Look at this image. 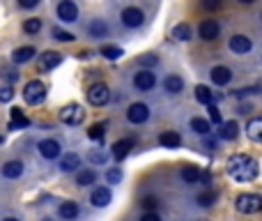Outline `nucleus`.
I'll list each match as a JSON object with an SVG mask.
<instances>
[{
  "mask_svg": "<svg viewBox=\"0 0 262 221\" xmlns=\"http://www.w3.org/2000/svg\"><path fill=\"white\" fill-rule=\"evenodd\" d=\"M225 170L237 182H253L257 178V173H260V166L248 154H232L228 159V164H225Z\"/></svg>",
  "mask_w": 262,
  "mask_h": 221,
  "instance_id": "nucleus-1",
  "label": "nucleus"
},
{
  "mask_svg": "<svg viewBox=\"0 0 262 221\" xmlns=\"http://www.w3.org/2000/svg\"><path fill=\"white\" fill-rule=\"evenodd\" d=\"M23 99H26L30 106L44 104V99H46V85L41 81L26 83V87H23Z\"/></svg>",
  "mask_w": 262,
  "mask_h": 221,
  "instance_id": "nucleus-2",
  "label": "nucleus"
},
{
  "mask_svg": "<svg viewBox=\"0 0 262 221\" xmlns=\"http://www.w3.org/2000/svg\"><path fill=\"white\" fill-rule=\"evenodd\" d=\"M237 210L244 212V214H255V212L262 210V196H257V193H242V196H237Z\"/></svg>",
  "mask_w": 262,
  "mask_h": 221,
  "instance_id": "nucleus-3",
  "label": "nucleus"
},
{
  "mask_svg": "<svg viewBox=\"0 0 262 221\" xmlns=\"http://www.w3.org/2000/svg\"><path fill=\"white\" fill-rule=\"evenodd\" d=\"M83 118H85V110H83L78 104H67L62 110H60V120H62L64 124H72V127L81 124Z\"/></svg>",
  "mask_w": 262,
  "mask_h": 221,
  "instance_id": "nucleus-4",
  "label": "nucleus"
},
{
  "mask_svg": "<svg viewBox=\"0 0 262 221\" xmlns=\"http://www.w3.org/2000/svg\"><path fill=\"white\" fill-rule=\"evenodd\" d=\"M108 99H110V90L106 83H94V85H90V90H87V101H90L92 106H104Z\"/></svg>",
  "mask_w": 262,
  "mask_h": 221,
  "instance_id": "nucleus-5",
  "label": "nucleus"
},
{
  "mask_svg": "<svg viewBox=\"0 0 262 221\" xmlns=\"http://www.w3.org/2000/svg\"><path fill=\"white\" fill-rule=\"evenodd\" d=\"M150 118V108H147L145 104H131L129 106V110H127V120L129 122H133V124H142L145 120Z\"/></svg>",
  "mask_w": 262,
  "mask_h": 221,
  "instance_id": "nucleus-6",
  "label": "nucleus"
},
{
  "mask_svg": "<svg viewBox=\"0 0 262 221\" xmlns=\"http://www.w3.org/2000/svg\"><path fill=\"white\" fill-rule=\"evenodd\" d=\"M198 32H200V37L205 41H214L216 37L221 35V26H219V21H214V18H207V21L200 23Z\"/></svg>",
  "mask_w": 262,
  "mask_h": 221,
  "instance_id": "nucleus-7",
  "label": "nucleus"
},
{
  "mask_svg": "<svg viewBox=\"0 0 262 221\" xmlns=\"http://www.w3.org/2000/svg\"><path fill=\"white\" fill-rule=\"evenodd\" d=\"M58 16L62 18L64 23H74L78 18V7L76 3H72V0H62V3L58 5Z\"/></svg>",
  "mask_w": 262,
  "mask_h": 221,
  "instance_id": "nucleus-8",
  "label": "nucleus"
},
{
  "mask_svg": "<svg viewBox=\"0 0 262 221\" xmlns=\"http://www.w3.org/2000/svg\"><path fill=\"white\" fill-rule=\"evenodd\" d=\"M142 21H145V14L138 7H127L122 12V23L127 28H138V26H142Z\"/></svg>",
  "mask_w": 262,
  "mask_h": 221,
  "instance_id": "nucleus-9",
  "label": "nucleus"
},
{
  "mask_svg": "<svg viewBox=\"0 0 262 221\" xmlns=\"http://www.w3.org/2000/svg\"><path fill=\"white\" fill-rule=\"evenodd\" d=\"M60 143L53 141V138H46V141L39 143V154L44 157V159H58L60 157Z\"/></svg>",
  "mask_w": 262,
  "mask_h": 221,
  "instance_id": "nucleus-10",
  "label": "nucleus"
},
{
  "mask_svg": "<svg viewBox=\"0 0 262 221\" xmlns=\"http://www.w3.org/2000/svg\"><path fill=\"white\" fill-rule=\"evenodd\" d=\"M156 83V76L152 72H147V69H142V72H138L136 76H133V85L138 87V90H152Z\"/></svg>",
  "mask_w": 262,
  "mask_h": 221,
  "instance_id": "nucleus-11",
  "label": "nucleus"
},
{
  "mask_svg": "<svg viewBox=\"0 0 262 221\" xmlns=\"http://www.w3.org/2000/svg\"><path fill=\"white\" fill-rule=\"evenodd\" d=\"M251 39L248 37H244V35H234V37H230V51L232 53H237V55H244V53H248L251 51Z\"/></svg>",
  "mask_w": 262,
  "mask_h": 221,
  "instance_id": "nucleus-12",
  "label": "nucleus"
},
{
  "mask_svg": "<svg viewBox=\"0 0 262 221\" xmlns=\"http://www.w3.org/2000/svg\"><path fill=\"white\" fill-rule=\"evenodd\" d=\"M60 62H62V55L55 53V51H46V53L39 55V69H44V72H49V69L58 67Z\"/></svg>",
  "mask_w": 262,
  "mask_h": 221,
  "instance_id": "nucleus-13",
  "label": "nucleus"
},
{
  "mask_svg": "<svg viewBox=\"0 0 262 221\" xmlns=\"http://www.w3.org/2000/svg\"><path fill=\"white\" fill-rule=\"evenodd\" d=\"M219 136L223 141H234L239 136V124L234 120H228V122H221V129H219Z\"/></svg>",
  "mask_w": 262,
  "mask_h": 221,
  "instance_id": "nucleus-14",
  "label": "nucleus"
},
{
  "mask_svg": "<svg viewBox=\"0 0 262 221\" xmlns=\"http://www.w3.org/2000/svg\"><path fill=\"white\" fill-rule=\"evenodd\" d=\"M211 81H214L216 85H228V83L232 81V72H230L228 67H223V64H219V67L211 69Z\"/></svg>",
  "mask_w": 262,
  "mask_h": 221,
  "instance_id": "nucleus-15",
  "label": "nucleus"
},
{
  "mask_svg": "<svg viewBox=\"0 0 262 221\" xmlns=\"http://www.w3.org/2000/svg\"><path fill=\"white\" fill-rule=\"evenodd\" d=\"M182 178H184V182H186V184H196V182H200V180H205L207 175L202 173L198 166H184V168H182Z\"/></svg>",
  "mask_w": 262,
  "mask_h": 221,
  "instance_id": "nucleus-16",
  "label": "nucleus"
},
{
  "mask_svg": "<svg viewBox=\"0 0 262 221\" xmlns=\"http://www.w3.org/2000/svg\"><path fill=\"white\" fill-rule=\"evenodd\" d=\"M90 203L94 207H106L110 203V189H106V187L94 189V191H92V196H90Z\"/></svg>",
  "mask_w": 262,
  "mask_h": 221,
  "instance_id": "nucleus-17",
  "label": "nucleus"
},
{
  "mask_svg": "<svg viewBox=\"0 0 262 221\" xmlns=\"http://www.w3.org/2000/svg\"><path fill=\"white\" fill-rule=\"evenodd\" d=\"M246 136L251 138L253 143H262V118H253L251 122L246 124Z\"/></svg>",
  "mask_w": 262,
  "mask_h": 221,
  "instance_id": "nucleus-18",
  "label": "nucleus"
},
{
  "mask_svg": "<svg viewBox=\"0 0 262 221\" xmlns=\"http://www.w3.org/2000/svg\"><path fill=\"white\" fill-rule=\"evenodd\" d=\"M159 143L161 147H179L182 145V136L177 131H163L159 136Z\"/></svg>",
  "mask_w": 262,
  "mask_h": 221,
  "instance_id": "nucleus-19",
  "label": "nucleus"
},
{
  "mask_svg": "<svg viewBox=\"0 0 262 221\" xmlns=\"http://www.w3.org/2000/svg\"><path fill=\"white\" fill-rule=\"evenodd\" d=\"M21 173H23V164H21V161H7V164L3 166V178H7V180L21 178Z\"/></svg>",
  "mask_w": 262,
  "mask_h": 221,
  "instance_id": "nucleus-20",
  "label": "nucleus"
},
{
  "mask_svg": "<svg viewBox=\"0 0 262 221\" xmlns=\"http://www.w3.org/2000/svg\"><path fill=\"white\" fill-rule=\"evenodd\" d=\"M9 113H12V122H9V129H26L28 124H30V120L23 115L21 108H12Z\"/></svg>",
  "mask_w": 262,
  "mask_h": 221,
  "instance_id": "nucleus-21",
  "label": "nucleus"
},
{
  "mask_svg": "<svg viewBox=\"0 0 262 221\" xmlns=\"http://www.w3.org/2000/svg\"><path fill=\"white\" fill-rule=\"evenodd\" d=\"M78 166H81V159H78L76 152H72V154H64L62 159H60V168H62L64 173H72V170H76Z\"/></svg>",
  "mask_w": 262,
  "mask_h": 221,
  "instance_id": "nucleus-22",
  "label": "nucleus"
},
{
  "mask_svg": "<svg viewBox=\"0 0 262 221\" xmlns=\"http://www.w3.org/2000/svg\"><path fill=\"white\" fill-rule=\"evenodd\" d=\"M131 152V141L129 138H122V141H117V143H113V157L115 159H124V157Z\"/></svg>",
  "mask_w": 262,
  "mask_h": 221,
  "instance_id": "nucleus-23",
  "label": "nucleus"
},
{
  "mask_svg": "<svg viewBox=\"0 0 262 221\" xmlns=\"http://www.w3.org/2000/svg\"><path fill=\"white\" fill-rule=\"evenodd\" d=\"M32 55H35V49H32V46H21V49L14 51V62H16V64L30 62Z\"/></svg>",
  "mask_w": 262,
  "mask_h": 221,
  "instance_id": "nucleus-24",
  "label": "nucleus"
},
{
  "mask_svg": "<svg viewBox=\"0 0 262 221\" xmlns=\"http://www.w3.org/2000/svg\"><path fill=\"white\" fill-rule=\"evenodd\" d=\"M196 99L200 101V104L209 106V104H214V92L207 85H196Z\"/></svg>",
  "mask_w": 262,
  "mask_h": 221,
  "instance_id": "nucleus-25",
  "label": "nucleus"
},
{
  "mask_svg": "<svg viewBox=\"0 0 262 221\" xmlns=\"http://www.w3.org/2000/svg\"><path fill=\"white\" fill-rule=\"evenodd\" d=\"M163 87H165V92H170V95H177V92H182V87H184V81L179 76H168L165 78V83H163Z\"/></svg>",
  "mask_w": 262,
  "mask_h": 221,
  "instance_id": "nucleus-26",
  "label": "nucleus"
},
{
  "mask_svg": "<svg viewBox=\"0 0 262 221\" xmlns=\"http://www.w3.org/2000/svg\"><path fill=\"white\" fill-rule=\"evenodd\" d=\"M94 180H97V173H94V170H90V168L78 170V173H76V184H78V187H87V184H94Z\"/></svg>",
  "mask_w": 262,
  "mask_h": 221,
  "instance_id": "nucleus-27",
  "label": "nucleus"
},
{
  "mask_svg": "<svg viewBox=\"0 0 262 221\" xmlns=\"http://www.w3.org/2000/svg\"><path fill=\"white\" fill-rule=\"evenodd\" d=\"M60 216H62V219H76L78 216V205L76 203H72V201H67V203H62V205H60Z\"/></svg>",
  "mask_w": 262,
  "mask_h": 221,
  "instance_id": "nucleus-28",
  "label": "nucleus"
},
{
  "mask_svg": "<svg viewBox=\"0 0 262 221\" xmlns=\"http://www.w3.org/2000/svg\"><path fill=\"white\" fill-rule=\"evenodd\" d=\"M173 37L177 41H188L191 39V28H188L186 23H177V26L173 28Z\"/></svg>",
  "mask_w": 262,
  "mask_h": 221,
  "instance_id": "nucleus-29",
  "label": "nucleus"
},
{
  "mask_svg": "<svg viewBox=\"0 0 262 221\" xmlns=\"http://www.w3.org/2000/svg\"><path fill=\"white\" fill-rule=\"evenodd\" d=\"M106 127H108L106 122H97V124H92V127L87 129V136H90L92 141H101V138L106 136Z\"/></svg>",
  "mask_w": 262,
  "mask_h": 221,
  "instance_id": "nucleus-30",
  "label": "nucleus"
},
{
  "mask_svg": "<svg viewBox=\"0 0 262 221\" xmlns=\"http://www.w3.org/2000/svg\"><path fill=\"white\" fill-rule=\"evenodd\" d=\"M101 55H104L106 60H120L122 58V49H120V46H101V51H99Z\"/></svg>",
  "mask_w": 262,
  "mask_h": 221,
  "instance_id": "nucleus-31",
  "label": "nucleus"
},
{
  "mask_svg": "<svg viewBox=\"0 0 262 221\" xmlns=\"http://www.w3.org/2000/svg\"><path fill=\"white\" fill-rule=\"evenodd\" d=\"M191 129L196 134H202V136H207V134H209V122H207V120H202V118H193L191 120Z\"/></svg>",
  "mask_w": 262,
  "mask_h": 221,
  "instance_id": "nucleus-32",
  "label": "nucleus"
},
{
  "mask_svg": "<svg viewBox=\"0 0 262 221\" xmlns=\"http://www.w3.org/2000/svg\"><path fill=\"white\" fill-rule=\"evenodd\" d=\"M23 30L28 32V35H35V32L41 30V18H28L26 23H23Z\"/></svg>",
  "mask_w": 262,
  "mask_h": 221,
  "instance_id": "nucleus-33",
  "label": "nucleus"
},
{
  "mask_svg": "<svg viewBox=\"0 0 262 221\" xmlns=\"http://www.w3.org/2000/svg\"><path fill=\"white\" fill-rule=\"evenodd\" d=\"M216 196H219V193L216 191H205V193H200V196H198V203H200L202 207H209V205H214V201H216Z\"/></svg>",
  "mask_w": 262,
  "mask_h": 221,
  "instance_id": "nucleus-34",
  "label": "nucleus"
},
{
  "mask_svg": "<svg viewBox=\"0 0 262 221\" xmlns=\"http://www.w3.org/2000/svg\"><path fill=\"white\" fill-rule=\"evenodd\" d=\"M90 32L94 37H106V32H108V28H106V23L104 21H94L90 26Z\"/></svg>",
  "mask_w": 262,
  "mask_h": 221,
  "instance_id": "nucleus-35",
  "label": "nucleus"
},
{
  "mask_svg": "<svg viewBox=\"0 0 262 221\" xmlns=\"http://www.w3.org/2000/svg\"><path fill=\"white\" fill-rule=\"evenodd\" d=\"M53 39H58V41H72L74 35H72V32H67V30H60V28H53Z\"/></svg>",
  "mask_w": 262,
  "mask_h": 221,
  "instance_id": "nucleus-36",
  "label": "nucleus"
},
{
  "mask_svg": "<svg viewBox=\"0 0 262 221\" xmlns=\"http://www.w3.org/2000/svg\"><path fill=\"white\" fill-rule=\"evenodd\" d=\"M106 180H108L110 184H117L120 180H122V170H120V168H110L108 173H106Z\"/></svg>",
  "mask_w": 262,
  "mask_h": 221,
  "instance_id": "nucleus-37",
  "label": "nucleus"
},
{
  "mask_svg": "<svg viewBox=\"0 0 262 221\" xmlns=\"http://www.w3.org/2000/svg\"><path fill=\"white\" fill-rule=\"evenodd\" d=\"M202 5H205V9H209V12H216V9H221L223 0H202Z\"/></svg>",
  "mask_w": 262,
  "mask_h": 221,
  "instance_id": "nucleus-38",
  "label": "nucleus"
},
{
  "mask_svg": "<svg viewBox=\"0 0 262 221\" xmlns=\"http://www.w3.org/2000/svg\"><path fill=\"white\" fill-rule=\"evenodd\" d=\"M14 97V90L9 85H5V87H0V101H9Z\"/></svg>",
  "mask_w": 262,
  "mask_h": 221,
  "instance_id": "nucleus-39",
  "label": "nucleus"
},
{
  "mask_svg": "<svg viewBox=\"0 0 262 221\" xmlns=\"http://www.w3.org/2000/svg\"><path fill=\"white\" fill-rule=\"evenodd\" d=\"M207 110H209L211 122H219V124H221V113H219V108H216L214 104H209V106H207Z\"/></svg>",
  "mask_w": 262,
  "mask_h": 221,
  "instance_id": "nucleus-40",
  "label": "nucleus"
},
{
  "mask_svg": "<svg viewBox=\"0 0 262 221\" xmlns=\"http://www.w3.org/2000/svg\"><path fill=\"white\" fill-rule=\"evenodd\" d=\"M90 161H92V164H104V161H106V154H104V152H99V150H97V152H90Z\"/></svg>",
  "mask_w": 262,
  "mask_h": 221,
  "instance_id": "nucleus-41",
  "label": "nucleus"
},
{
  "mask_svg": "<svg viewBox=\"0 0 262 221\" xmlns=\"http://www.w3.org/2000/svg\"><path fill=\"white\" fill-rule=\"evenodd\" d=\"M41 0H18V5H21L23 9H32V7H37Z\"/></svg>",
  "mask_w": 262,
  "mask_h": 221,
  "instance_id": "nucleus-42",
  "label": "nucleus"
},
{
  "mask_svg": "<svg viewBox=\"0 0 262 221\" xmlns=\"http://www.w3.org/2000/svg\"><path fill=\"white\" fill-rule=\"evenodd\" d=\"M142 207H145V210H150V212H154L156 198H142Z\"/></svg>",
  "mask_w": 262,
  "mask_h": 221,
  "instance_id": "nucleus-43",
  "label": "nucleus"
},
{
  "mask_svg": "<svg viewBox=\"0 0 262 221\" xmlns=\"http://www.w3.org/2000/svg\"><path fill=\"white\" fill-rule=\"evenodd\" d=\"M140 221H161V216L156 214V212H145V214L140 216Z\"/></svg>",
  "mask_w": 262,
  "mask_h": 221,
  "instance_id": "nucleus-44",
  "label": "nucleus"
},
{
  "mask_svg": "<svg viewBox=\"0 0 262 221\" xmlns=\"http://www.w3.org/2000/svg\"><path fill=\"white\" fill-rule=\"evenodd\" d=\"M138 62H140V64H156V55H152V53L150 55H142Z\"/></svg>",
  "mask_w": 262,
  "mask_h": 221,
  "instance_id": "nucleus-45",
  "label": "nucleus"
},
{
  "mask_svg": "<svg viewBox=\"0 0 262 221\" xmlns=\"http://www.w3.org/2000/svg\"><path fill=\"white\" fill-rule=\"evenodd\" d=\"M205 145H207V147H209V150H214V147H216V143H214V141H211V138H205Z\"/></svg>",
  "mask_w": 262,
  "mask_h": 221,
  "instance_id": "nucleus-46",
  "label": "nucleus"
},
{
  "mask_svg": "<svg viewBox=\"0 0 262 221\" xmlns=\"http://www.w3.org/2000/svg\"><path fill=\"white\" fill-rule=\"evenodd\" d=\"M7 78H9V81H16V74H14L12 69H9V72H7Z\"/></svg>",
  "mask_w": 262,
  "mask_h": 221,
  "instance_id": "nucleus-47",
  "label": "nucleus"
},
{
  "mask_svg": "<svg viewBox=\"0 0 262 221\" xmlns=\"http://www.w3.org/2000/svg\"><path fill=\"white\" fill-rule=\"evenodd\" d=\"M239 3H244V5H251V3H255V0H239Z\"/></svg>",
  "mask_w": 262,
  "mask_h": 221,
  "instance_id": "nucleus-48",
  "label": "nucleus"
},
{
  "mask_svg": "<svg viewBox=\"0 0 262 221\" xmlns=\"http://www.w3.org/2000/svg\"><path fill=\"white\" fill-rule=\"evenodd\" d=\"M3 221H18V219H12V216H9V219H3Z\"/></svg>",
  "mask_w": 262,
  "mask_h": 221,
  "instance_id": "nucleus-49",
  "label": "nucleus"
},
{
  "mask_svg": "<svg viewBox=\"0 0 262 221\" xmlns=\"http://www.w3.org/2000/svg\"><path fill=\"white\" fill-rule=\"evenodd\" d=\"M0 143H3V136H0Z\"/></svg>",
  "mask_w": 262,
  "mask_h": 221,
  "instance_id": "nucleus-50",
  "label": "nucleus"
}]
</instances>
